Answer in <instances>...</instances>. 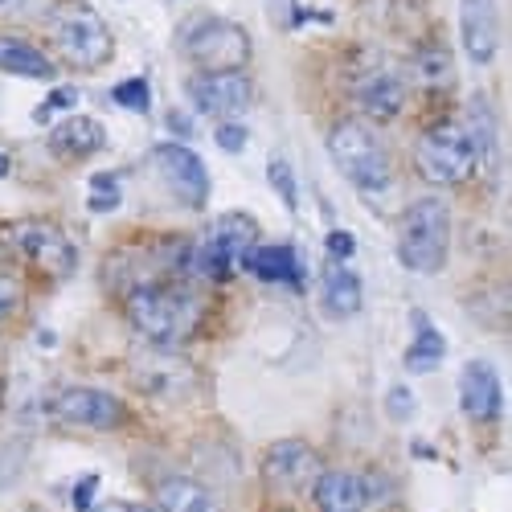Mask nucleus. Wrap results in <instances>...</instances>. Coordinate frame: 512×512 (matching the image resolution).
Wrapping results in <instances>:
<instances>
[{
  "label": "nucleus",
  "instance_id": "1",
  "mask_svg": "<svg viewBox=\"0 0 512 512\" xmlns=\"http://www.w3.org/2000/svg\"><path fill=\"white\" fill-rule=\"evenodd\" d=\"M123 312L152 349H177L201 324V300L177 283H136L123 295Z\"/></svg>",
  "mask_w": 512,
  "mask_h": 512
},
{
  "label": "nucleus",
  "instance_id": "2",
  "mask_svg": "<svg viewBox=\"0 0 512 512\" xmlns=\"http://www.w3.org/2000/svg\"><path fill=\"white\" fill-rule=\"evenodd\" d=\"M447 242H451V213L439 197L414 201L402 222H398V259L414 275H435L447 263Z\"/></svg>",
  "mask_w": 512,
  "mask_h": 512
},
{
  "label": "nucleus",
  "instance_id": "3",
  "mask_svg": "<svg viewBox=\"0 0 512 512\" xmlns=\"http://www.w3.org/2000/svg\"><path fill=\"white\" fill-rule=\"evenodd\" d=\"M54 29V46L62 54V62H70L74 70H99L107 66L115 41L107 21L87 5V0H62L50 17Z\"/></svg>",
  "mask_w": 512,
  "mask_h": 512
},
{
  "label": "nucleus",
  "instance_id": "4",
  "mask_svg": "<svg viewBox=\"0 0 512 512\" xmlns=\"http://www.w3.org/2000/svg\"><path fill=\"white\" fill-rule=\"evenodd\" d=\"M328 156L340 168V177L353 181L361 193L390 189V156L381 140L357 119H340L328 132Z\"/></svg>",
  "mask_w": 512,
  "mask_h": 512
},
{
  "label": "nucleus",
  "instance_id": "5",
  "mask_svg": "<svg viewBox=\"0 0 512 512\" xmlns=\"http://www.w3.org/2000/svg\"><path fill=\"white\" fill-rule=\"evenodd\" d=\"M0 242H5V250L17 254L21 263L37 267L41 275H54V279H66L78 263V250L66 238V230L46 218H21V222L0 226Z\"/></svg>",
  "mask_w": 512,
  "mask_h": 512
},
{
  "label": "nucleus",
  "instance_id": "6",
  "mask_svg": "<svg viewBox=\"0 0 512 512\" xmlns=\"http://www.w3.org/2000/svg\"><path fill=\"white\" fill-rule=\"evenodd\" d=\"M259 242V222L250 218V213H222L218 222L205 230L201 242H193V271L197 275H209V279H230L246 250Z\"/></svg>",
  "mask_w": 512,
  "mask_h": 512
},
{
  "label": "nucleus",
  "instance_id": "7",
  "mask_svg": "<svg viewBox=\"0 0 512 512\" xmlns=\"http://www.w3.org/2000/svg\"><path fill=\"white\" fill-rule=\"evenodd\" d=\"M414 160H418V173L431 185H463L480 168L463 123H435L431 132H422Z\"/></svg>",
  "mask_w": 512,
  "mask_h": 512
},
{
  "label": "nucleus",
  "instance_id": "8",
  "mask_svg": "<svg viewBox=\"0 0 512 512\" xmlns=\"http://www.w3.org/2000/svg\"><path fill=\"white\" fill-rule=\"evenodd\" d=\"M181 50L197 70H242L250 62V33L226 17H197L185 29Z\"/></svg>",
  "mask_w": 512,
  "mask_h": 512
},
{
  "label": "nucleus",
  "instance_id": "9",
  "mask_svg": "<svg viewBox=\"0 0 512 512\" xmlns=\"http://www.w3.org/2000/svg\"><path fill=\"white\" fill-rule=\"evenodd\" d=\"M152 168L160 173L164 189L173 193L185 209H205L209 201V173H205V164L193 148L185 144H156L152 148Z\"/></svg>",
  "mask_w": 512,
  "mask_h": 512
},
{
  "label": "nucleus",
  "instance_id": "10",
  "mask_svg": "<svg viewBox=\"0 0 512 512\" xmlns=\"http://www.w3.org/2000/svg\"><path fill=\"white\" fill-rule=\"evenodd\" d=\"M185 91L193 107L213 119H234L254 103V82L242 70H201L185 82Z\"/></svg>",
  "mask_w": 512,
  "mask_h": 512
},
{
  "label": "nucleus",
  "instance_id": "11",
  "mask_svg": "<svg viewBox=\"0 0 512 512\" xmlns=\"http://www.w3.org/2000/svg\"><path fill=\"white\" fill-rule=\"evenodd\" d=\"M58 418L70 422V426H82V431H115V426L127 418L123 402L107 390H95V386H70L58 394L54 402Z\"/></svg>",
  "mask_w": 512,
  "mask_h": 512
},
{
  "label": "nucleus",
  "instance_id": "12",
  "mask_svg": "<svg viewBox=\"0 0 512 512\" xmlns=\"http://www.w3.org/2000/svg\"><path fill=\"white\" fill-rule=\"evenodd\" d=\"M316 472H320V455H316V447L304 443V439H279V443H271L267 455H263V476H267V484L287 488V492H295V488H304L308 480H316Z\"/></svg>",
  "mask_w": 512,
  "mask_h": 512
},
{
  "label": "nucleus",
  "instance_id": "13",
  "mask_svg": "<svg viewBox=\"0 0 512 512\" xmlns=\"http://www.w3.org/2000/svg\"><path fill=\"white\" fill-rule=\"evenodd\" d=\"M312 496L320 512H361L377 500V480L365 472H316Z\"/></svg>",
  "mask_w": 512,
  "mask_h": 512
},
{
  "label": "nucleus",
  "instance_id": "14",
  "mask_svg": "<svg viewBox=\"0 0 512 512\" xmlns=\"http://www.w3.org/2000/svg\"><path fill=\"white\" fill-rule=\"evenodd\" d=\"M459 37L476 66H488L500 46V17L496 0H459Z\"/></svg>",
  "mask_w": 512,
  "mask_h": 512
},
{
  "label": "nucleus",
  "instance_id": "15",
  "mask_svg": "<svg viewBox=\"0 0 512 512\" xmlns=\"http://www.w3.org/2000/svg\"><path fill=\"white\" fill-rule=\"evenodd\" d=\"M459 402H463V414L472 422H492L504 406V394H500V377L488 361H467L463 373H459Z\"/></svg>",
  "mask_w": 512,
  "mask_h": 512
},
{
  "label": "nucleus",
  "instance_id": "16",
  "mask_svg": "<svg viewBox=\"0 0 512 512\" xmlns=\"http://www.w3.org/2000/svg\"><path fill=\"white\" fill-rule=\"evenodd\" d=\"M353 99L369 119H394L406 103V87H402V78L394 70L377 66V70H365L353 82Z\"/></svg>",
  "mask_w": 512,
  "mask_h": 512
},
{
  "label": "nucleus",
  "instance_id": "17",
  "mask_svg": "<svg viewBox=\"0 0 512 512\" xmlns=\"http://www.w3.org/2000/svg\"><path fill=\"white\" fill-rule=\"evenodd\" d=\"M103 148H107V132H103V123L91 119V115L62 119L50 132V152L62 156V160H87V156H95Z\"/></svg>",
  "mask_w": 512,
  "mask_h": 512
},
{
  "label": "nucleus",
  "instance_id": "18",
  "mask_svg": "<svg viewBox=\"0 0 512 512\" xmlns=\"http://www.w3.org/2000/svg\"><path fill=\"white\" fill-rule=\"evenodd\" d=\"M242 267L263 283H295L300 287V275H304L295 246H250Z\"/></svg>",
  "mask_w": 512,
  "mask_h": 512
},
{
  "label": "nucleus",
  "instance_id": "19",
  "mask_svg": "<svg viewBox=\"0 0 512 512\" xmlns=\"http://www.w3.org/2000/svg\"><path fill=\"white\" fill-rule=\"evenodd\" d=\"M320 295H324V312L332 316V320H349V316H357L361 312V279H357V271H349L345 263H332L328 271H324V287H320Z\"/></svg>",
  "mask_w": 512,
  "mask_h": 512
},
{
  "label": "nucleus",
  "instance_id": "20",
  "mask_svg": "<svg viewBox=\"0 0 512 512\" xmlns=\"http://www.w3.org/2000/svg\"><path fill=\"white\" fill-rule=\"evenodd\" d=\"M156 508L160 512H218V496L189 476H168L156 484Z\"/></svg>",
  "mask_w": 512,
  "mask_h": 512
},
{
  "label": "nucleus",
  "instance_id": "21",
  "mask_svg": "<svg viewBox=\"0 0 512 512\" xmlns=\"http://www.w3.org/2000/svg\"><path fill=\"white\" fill-rule=\"evenodd\" d=\"M414 345L406 349V369L410 373H431L443 365L447 357V345H443V332L431 324V316L426 312H414Z\"/></svg>",
  "mask_w": 512,
  "mask_h": 512
},
{
  "label": "nucleus",
  "instance_id": "22",
  "mask_svg": "<svg viewBox=\"0 0 512 512\" xmlns=\"http://www.w3.org/2000/svg\"><path fill=\"white\" fill-rule=\"evenodd\" d=\"M0 74H17V78H54V62L41 54L37 46L21 37H0Z\"/></svg>",
  "mask_w": 512,
  "mask_h": 512
},
{
  "label": "nucleus",
  "instance_id": "23",
  "mask_svg": "<svg viewBox=\"0 0 512 512\" xmlns=\"http://www.w3.org/2000/svg\"><path fill=\"white\" fill-rule=\"evenodd\" d=\"M414 78H418V87H431V91H443L455 82V62L443 46H426L414 54Z\"/></svg>",
  "mask_w": 512,
  "mask_h": 512
},
{
  "label": "nucleus",
  "instance_id": "24",
  "mask_svg": "<svg viewBox=\"0 0 512 512\" xmlns=\"http://www.w3.org/2000/svg\"><path fill=\"white\" fill-rule=\"evenodd\" d=\"M463 132H467V140H472V148H476V160L488 164L492 152H496V119H492V107L484 99H476L472 107H467Z\"/></svg>",
  "mask_w": 512,
  "mask_h": 512
},
{
  "label": "nucleus",
  "instance_id": "25",
  "mask_svg": "<svg viewBox=\"0 0 512 512\" xmlns=\"http://www.w3.org/2000/svg\"><path fill=\"white\" fill-rule=\"evenodd\" d=\"M267 181H271V189L279 193V201H283L287 209L300 205V189H295V173H291L287 156H271V160H267Z\"/></svg>",
  "mask_w": 512,
  "mask_h": 512
},
{
  "label": "nucleus",
  "instance_id": "26",
  "mask_svg": "<svg viewBox=\"0 0 512 512\" xmlns=\"http://www.w3.org/2000/svg\"><path fill=\"white\" fill-rule=\"evenodd\" d=\"M119 197H123V189H119L115 173H95V177H91V185H87V205H91L95 213H111V209L119 205Z\"/></svg>",
  "mask_w": 512,
  "mask_h": 512
},
{
  "label": "nucleus",
  "instance_id": "27",
  "mask_svg": "<svg viewBox=\"0 0 512 512\" xmlns=\"http://www.w3.org/2000/svg\"><path fill=\"white\" fill-rule=\"evenodd\" d=\"M111 99H115L119 107H127V111H140V115H144V111L152 107V103H148V99H152L148 78H127V82H119V87L111 91Z\"/></svg>",
  "mask_w": 512,
  "mask_h": 512
},
{
  "label": "nucleus",
  "instance_id": "28",
  "mask_svg": "<svg viewBox=\"0 0 512 512\" xmlns=\"http://www.w3.org/2000/svg\"><path fill=\"white\" fill-rule=\"evenodd\" d=\"M267 13H271V21H275L279 29H295V25L320 17V13H304L300 5H295V0H267Z\"/></svg>",
  "mask_w": 512,
  "mask_h": 512
},
{
  "label": "nucleus",
  "instance_id": "29",
  "mask_svg": "<svg viewBox=\"0 0 512 512\" xmlns=\"http://www.w3.org/2000/svg\"><path fill=\"white\" fill-rule=\"evenodd\" d=\"M213 140H218L222 152H242L246 148V127L234 123V119H218V132H213Z\"/></svg>",
  "mask_w": 512,
  "mask_h": 512
},
{
  "label": "nucleus",
  "instance_id": "30",
  "mask_svg": "<svg viewBox=\"0 0 512 512\" xmlns=\"http://www.w3.org/2000/svg\"><path fill=\"white\" fill-rule=\"evenodd\" d=\"M386 410H390L394 422H410V418H414V394H410L406 386H394V390L386 394Z\"/></svg>",
  "mask_w": 512,
  "mask_h": 512
},
{
  "label": "nucleus",
  "instance_id": "31",
  "mask_svg": "<svg viewBox=\"0 0 512 512\" xmlns=\"http://www.w3.org/2000/svg\"><path fill=\"white\" fill-rule=\"evenodd\" d=\"M74 103H78V91H74V87H58V91H54V95H50L46 103L37 107V119L46 123V119H50L54 111H66V107H74Z\"/></svg>",
  "mask_w": 512,
  "mask_h": 512
},
{
  "label": "nucleus",
  "instance_id": "32",
  "mask_svg": "<svg viewBox=\"0 0 512 512\" xmlns=\"http://www.w3.org/2000/svg\"><path fill=\"white\" fill-rule=\"evenodd\" d=\"M328 254H332L336 263L353 259V254H357V238H353L349 230H332V234H328Z\"/></svg>",
  "mask_w": 512,
  "mask_h": 512
},
{
  "label": "nucleus",
  "instance_id": "33",
  "mask_svg": "<svg viewBox=\"0 0 512 512\" xmlns=\"http://www.w3.org/2000/svg\"><path fill=\"white\" fill-rule=\"evenodd\" d=\"M17 300H21V283H17L13 275L0 271V320H5V316L17 308Z\"/></svg>",
  "mask_w": 512,
  "mask_h": 512
},
{
  "label": "nucleus",
  "instance_id": "34",
  "mask_svg": "<svg viewBox=\"0 0 512 512\" xmlns=\"http://www.w3.org/2000/svg\"><path fill=\"white\" fill-rule=\"evenodd\" d=\"M95 492H99V476H82L74 484V508L78 512H91L95 508Z\"/></svg>",
  "mask_w": 512,
  "mask_h": 512
},
{
  "label": "nucleus",
  "instance_id": "35",
  "mask_svg": "<svg viewBox=\"0 0 512 512\" xmlns=\"http://www.w3.org/2000/svg\"><path fill=\"white\" fill-rule=\"evenodd\" d=\"M91 512H160L156 504H132V500H119V504H103V508H91Z\"/></svg>",
  "mask_w": 512,
  "mask_h": 512
},
{
  "label": "nucleus",
  "instance_id": "36",
  "mask_svg": "<svg viewBox=\"0 0 512 512\" xmlns=\"http://www.w3.org/2000/svg\"><path fill=\"white\" fill-rule=\"evenodd\" d=\"M168 127H173L177 136H193V119H185L181 111H168Z\"/></svg>",
  "mask_w": 512,
  "mask_h": 512
},
{
  "label": "nucleus",
  "instance_id": "37",
  "mask_svg": "<svg viewBox=\"0 0 512 512\" xmlns=\"http://www.w3.org/2000/svg\"><path fill=\"white\" fill-rule=\"evenodd\" d=\"M0 177H9V156L0 152Z\"/></svg>",
  "mask_w": 512,
  "mask_h": 512
},
{
  "label": "nucleus",
  "instance_id": "38",
  "mask_svg": "<svg viewBox=\"0 0 512 512\" xmlns=\"http://www.w3.org/2000/svg\"><path fill=\"white\" fill-rule=\"evenodd\" d=\"M0 402H5V377H0Z\"/></svg>",
  "mask_w": 512,
  "mask_h": 512
},
{
  "label": "nucleus",
  "instance_id": "39",
  "mask_svg": "<svg viewBox=\"0 0 512 512\" xmlns=\"http://www.w3.org/2000/svg\"><path fill=\"white\" fill-rule=\"evenodd\" d=\"M0 5H5V0H0Z\"/></svg>",
  "mask_w": 512,
  "mask_h": 512
}]
</instances>
